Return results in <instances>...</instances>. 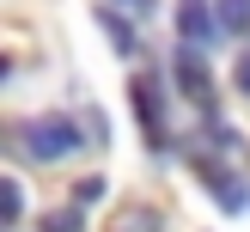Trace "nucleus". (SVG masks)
<instances>
[{
	"mask_svg": "<svg viewBox=\"0 0 250 232\" xmlns=\"http://www.w3.org/2000/svg\"><path fill=\"white\" fill-rule=\"evenodd\" d=\"M12 141H19V153H31L37 165H55V159H73L85 141H92V128H85L80 116H24L19 128H12Z\"/></svg>",
	"mask_w": 250,
	"mask_h": 232,
	"instance_id": "1",
	"label": "nucleus"
},
{
	"mask_svg": "<svg viewBox=\"0 0 250 232\" xmlns=\"http://www.w3.org/2000/svg\"><path fill=\"white\" fill-rule=\"evenodd\" d=\"M189 165H195V177H202L208 190H214V202L226 208V214H244V208H250V190H244V177H238L232 165H220V159L195 153V147H189Z\"/></svg>",
	"mask_w": 250,
	"mask_h": 232,
	"instance_id": "2",
	"label": "nucleus"
},
{
	"mask_svg": "<svg viewBox=\"0 0 250 232\" xmlns=\"http://www.w3.org/2000/svg\"><path fill=\"white\" fill-rule=\"evenodd\" d=\"M134 116H141L153 153H165V147H171V122H165V92H159L153 73H146V80H134Z\"/></svg>",
	"mask_w": 250,
	"mask_h": 232,
	"instance_id": "3",
	"label": "nucleus"
},
{
	"mask_svg": "<svg viewBox=\"0 0 250 232\" xmlns=\"http://www.w3.org/2000/svg\"><path fill=\"white\" fill-rule=\"evenodd\" d=\"M177 85H183V98L202 104V116H214V80H208V61H202V49H195V43L177 49Z\"/></svg>",
	"mask_w": 250,
	"mask_h": 232,
	"instance_id": "4",
	"label": "nucleus"
},
{
	"mask_svg": "<svg viewBox=\"0 0 250 232\" xmlns=\"http://www.w3.org/2000/svg\"><path fill=\"white\" fill-rule=\"evenodd\" d=\"M214 24H220V19H208V0H177V37H183V43L202 49Z\"/></svg>",
	"mask_w": 250,
	"mask_h": 232,
	"instance_id": "5",
	"label": "nucleus"
},
{
	"mask_svg": "<svg viewBox=\"0 0 250 232\" xmlns=\"http://www.w3.org/2000/svg\"><path fill=\"white\" fill-rule=\"evenodd\" d=\"M214 19H220V31L244 37V31H250V0H220V6H214Z\"/></svg>",
	"mask_w": 250,
	"mask_h": 232,
	"instance_id": "6",
	"label": "nucleus"
},
{
	"mask_svg": "<svg viewBox=\"0 0 250 232\" xmlns=\"http://www.w3.org/2000/svg\"><path fill=\"white\" fill-rule=\"evenodd\" d=\"M43 232H85V208H55V214H43Z\"/></svg>",
	"mask_w": 250,
	"mask_h": 232,
	"instance_id": "7",
	"label": "nucleus"
},
{
	"mask_svg": "<svg viewBox=\"0 0 250 232\" xmlns=\"http://www.w3.org/2000/svg\"><path fill=\"white\" fill-rule=\"evenodd\" d=\"M98 24H104L110 37H116V49H122V55H134V31H128V24H122V19H116L110 6H98Z\"/></svg>",
	"mask_w": 250,
	"mask_h": 232,
	"instance_id": "8",
	"label": "nucleus"
},
{
	"mask_svg": "<svg viewBox=\"0 0 250 232\" xmlns=\"http://www.w3.org/2000/svg\"><path fill=\"white\" fill-rule=\"evenodd\" d=\"M0 208H6V226H19V214H24V190H19V183H0Z\"/></svg>",
	"mask_w": 250,
	"mask_h": 232,
	"instance_id": "9",
	"label": "nucleus"
},
{
	"mask_svg": "<svg viewBox=\"0 0 250 232\" xmlns=\"http://www.w3.org/2000/svg\"><path fill=\"white\" fill-rule=\"evenodd\" d=\"M153 226H159V214H146V208H128V214H122L110 232H153Z\"/></svg>",
	"mask_w": 250,
	"mask_h": 232,
	"instance_id": "10",
	"label": "nucleus"
},
{
	"mask_svg": "<svg viewBox=\"0 0 250 232\" xmlns=\"http://www.w3.org/2000/svg\"><path fill=\"white\" fill-rule=\"evenodd\" d=\"M104 195H110V183H104V177H85L80 190H73V202H80V208H92V202H104Z\"/></svg>",
	"mask_w": 250,
	"mask_h": 232,
	"instance_id": "11",
	"label": "nucleus"
},
{
	"mask_svg": "<svg viewBox=\"0 0 250 232\" xmlns=\"http://www.w3.org/2000/svg\"><path fill=\"white\" fill-rule=\"evenodd\" d=\"M122 6H128V12H141V19H146V12H153V0H122Z\"/></svg>",
	"mask_w": 250,
	"mask_h": 232,
	"instance_id": "12",
	"label": "nucleus"
}]
</instances>
